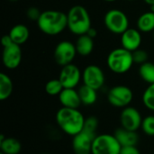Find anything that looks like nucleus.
Listing matches in <instances>:
<instances>
[{
    "instance_id": "obj_37",
    "label": "nucleus",
    "mask_w": 154,
    "mask_h": 154,
    "mask_svg": "<svg viewBox=\"0 0 154 154\" xmlns=\"http://www.w3.org/2000/svg\"><path fill=\"white\" fill-rule=\"evenodd\" d=\"M153 32V39H154V31H153V32Z\"/></svg>"
},
{
    "instance_id": "obj_25",
    "label": "nucleus",
    "mask_w": 154,
    "mask_h": 154,
    "mask_svg": "<svg viewBox=\"0 0 154 154\" xmlns=\"http://www.w3.org/2000/svg\"><path fill=\"white\" fill-rule=\"evenodd\" d=\"M143 103L144 106L154 112V83L150 84L143 94Z\"/></svg>"
},
{
    "instance_id": "obj_24",
    "label": "nucleus",
    "mask_w": 154,
    "mask_h": 154,
    "mask_svg": "<svg viewBox=\"0 0 154 154\" xmlns=\"http://www.w3.org/2000/svg\"><path fill=\"white\" fill-rule=\"evenodd\" d=\"M63 89L64 87L59 79H51L45 85V91L49 96H59Z\"/></svg>"
},
{
    "instance_id": "obj_21",
    "label": "nucleus",
    "mask_w": 154,
    "mask_h": 154,
    "mask_svg": "<svg viewBox=\"0 0 154 154\" xmlns=\"http://www.w3.org/2000/svg\"><path fill=\"white\" fill-rule=\"evenodd\" d=\"M78 91H79V97H80L82 105L92 106L97 102V90L83 84L82 86L79 87Z\"/></svg>"
},
{
    "instance_id": "obj_16",
    "label": "nucleus",
    "mask_w": 154,
    "mask_h": 154,
    "mask_svg": "<svg viewBox=\"0 0 154 154\" xmlns=\"http://www.w3.org/2000/svg\"><path fill=\"white\" fill-rule=\"evenodd\" d=\"M114 135L118 140L119 143L122 147L125 146H135L137 145L139 142V135L137 132L130 131L127 129H125L123 127H120L116 130L114 133Z\"/></svg>"
},
{
    "instance_id": "obj_39",
    "label": "nucleus",
    "mask_w": 154,
    "mask_h": 154,
    "mask_svg": "<svg viewBox=\"0 0 154 154\" xmlns=\"http://www.w3.org/2000/svg\"><path fill=\"white\" fill-rule=\"evenodd\" d=\"M0 154H4V153H2V152H0Z\"/></svg>"
},
{
    "instance_id": "obj_7",
    "label": "nucleus",
    "mask_w": 154,
    "mask_h": 154,
    "mask_svg": "<svg viewBox=\"0 0 154 154\" xmlns=\"http://www.w3.org/2000/svg\"><path fill=\"white\" fill-rule=\"evenodd\" d=\"M104 23L106 29L115 34L121 35L129 28V19L126 14L119 9L107 11L104 17Z\"/></svg>"
},
{
    "instance_id": "obj_32",
    "label": "nucleus",
    "mask_w": 154,
    "mask_h": 154,
    "mask_svg": "<svg viewBox=\"0 0 154 154\" xmlns=\"http://www.w3.org/2000/svg\"><path fill=\"white\" fill-rule=\"evenodd\" d=\"M146 4H148L151 6H154V0H143Z\"/></svg>"
},
{
    "instance_id": "obj_3",
    "label": "nucleus",
    "mask_w": 154,
    "mask_h": 154,
    "mask_svg": "<svg viewBox=\"0 0 154 154\" xmlns=\"http://www.w3.org/2000/svg\"><path fill=\"white\" fill-rule=\"evenodd\" d=\"M37 25L44 34L58 35L68 27L67 14L57 10L43 11L37 21Z\"/></svg>"
},
{
    "instance_id": "obj_30",
    "label": "nucleus",
    "mask_w": 154,
    "mask_h": 154,
    "mask_svg": "<svg viewBox=\"0 0 154 154\" xmlns=\"http://www.w3.org/2000/svg\"><path fill=\"white\" fill-rule=\"evenodd\" d=\"M1 42H2V45L3 47H6V46H9L11 45L12 43H14L12 40V38L10 37L9 34H5L2 37V40H1Z\"/></svg>"
},
{
    "instance_id": "obj_2",
    "label": "nucleus",
    "mask_w": 154,
    "mask_h": 154,
    "mask_svg": "<svg viewBox=\"0 0 154 154\" xmlns=\"http://www.w3.org/2000/svg\"><path fill=\"white\" fill-rule=\"evenodd\" d=\"M98 120L95 116L86 118L83 130L73 136L72 150L74 154H91L93 141L96 138Z\"/></svg>"
},
{
    "instance_id": "obj_13",
    "label": "nucleus",
    "mask_w": 154,
    "mask_h": 154,
    "mask_svg": "<svg viewBox=\"0 0 154 154\" xmlns=\"http://www.w3.org/2000/svg\"><path fill=\"white\" fill-rule=\"evenodd\" d=\"M22 50L21 46L16 43H12L9 46L4 47L2 60L4 66L8 69H14L18 68L22 62Z\"/></svg>"
},
{
    "instance_id": "obj_6",
    "label": "nucleus",
    "mask_w": 154,
    "mask_h": 154,
    "mask_svg": "<svg viewBox=\"0 0 154 154\" xmlns=\"http://www.w3.org/2000/svg\"><path fill=\"white\" fill-rule=\"evenodd\" d=\"M121 144L114 134H97L93 141L91 154H120Z\"/></svg>"
},
{
    "instance_id": "obj_34",
    "label": "nucleus",
    "mask_w": 154,
    "mask_h": 154,
    "mask_svg": "<svg viewBox=\"0 0 154 154\" xmlns=\"http://www.w3.org/2000/svg\"><path fill=\"white\" fill-rule=\"evenodd\" d=\"M8 1H10V2H17L18 0H8Z\"/></svg>"
},
{
    "instance_id": "obj_5",
    "label": "nucleus",
    "mask_w": 154,
    "mask_h": 154,
    "mask_svg": "<svg viewBox=\"0 0 154 154\" xmlns=\"http://www.w3.org/2000/svg\"><path fill=\"white\" fill-rule=\"evenodd\" d=\"M133 52L125 48H116L111 51L106 59L109 69L116 74H125L128 72L134 65Z\"/></svg>"
},
{
    "instance_id": "obj_36",
    "label": "nucleus",
    "mask_w": 154,
    "mask_h": 154,
    "mask_svg": "<svg viewBox=\"0 0 154 154\" xmlns=\"http://www.w3.org/2000/svg\"><path fill=\"white\" fill-rule=\"evenodd\" d=\"M127 1H135V0H127Z\"/></svg>"
},
{
    "instance_id": "obj_19",
    "label": "nucleus",
    "mask_w": 154,
    "mask_h": 154,
    "mask_svg": "<svg viewBox=\"0 0 154 154\" xmlns=\"http://www.w3.org/2000/svg\"><path fill=\"white\" fill-rule=\"evenodd\" d=\"M76 50L80 56H88L94 50V39L88 34H83L78 37L76 43Z\"/></svg>"
},
{
    "instance_id": "obj_22",
    "label": "nucleus",
    "mask_w": 154,
    "mask_h": 154,
    "mask_svg": "<svg viewBox=\"0 0 154 154\" xmlns=\"http://www.w3.org/2000/svg\"><path fill=\"white\" fill-rule=\"evenodd\" d=\"M14 90V84L11 78L2 72L0 73V100L5 101L8 99Z\"/></svg>"
},
{
    "instance_id": "obj_28",
    "label": "nucleus",
    "mask_w": 154,
    "mask_h": 154,
    "mask_svg": "<svg viewBox=\"0 0 154 154\" xmlns=\"http://www.w3.org/2000/svg\"><path fill=\"white\" fill-rule=\"evenodd\" d=\"M41 14L42 12L37 8V7H34V6H32L30 8L27 9L26 11V16L28 19L32 20V21H38L40 16H41Z\"/></svg>"
},
{
    "instance_id": "obj_15",
    "label": "nucleus",
    "mask_w": 154,
    "mask_h": 154,
    "mask_svg": "<svg viewBox=\"0 0 154 154\" xmlns=\"http://www.w3.org/2000/svg\"><path fill=\"white\" fill-rule=\"evenodd\" d=\"M58 97L63 107L79 108L82 105L79 91L75 88H64Z\"/></svg>"
},
{
    "instance_id": "obj_17",
    "label": "nucleus",
    "mask_w": 154,
    "mask_h": 154,
    "mask_svg": "<svg viewBox=\"0 0 154 154\" xmlns=\"http://www.w3.org/2000/svg\"><path fill=\"white\" fill-rule=\"evenodd\" d=\"M0 150L4 154H20L22 143L14 137H5L2 134L0 138Z\"/></svg>"
},
{
    "instance_id": "obj_8",
    "label": "nucleus",
    "mask_w": 154,
    "mask_h": 154,
    "mask_svg": "<svg viewBox=\"0 0 154 154\" xmlns=\"http://www.w3.org/2000/svg\"><path fill=\"white\" fill-rule=\"evenodd\" d=\"M133 99L134 93L132 89L125 85L115 86L107 93V101L114 107L125 108L129 106Z\"/></svg>"
},
{
    "instance_id": "obj_26",
    "label": "nucleus",
    "mask_w": 154,
    "mask_h": 154,
    "mask_svg": "<svg viewBox=\"0 0 154 154\" xmlns=\"http://www.w3.org/2000/svg\"><path fill=\"white\" fill-rule=\"evenodd\" d=\"M142 131L148 136H154V116L150 115L143 119Z\"/></svg>"
},
{
    "instance_id": "obj_12",
    "label": "nucleus",
    "mask_w": 154,
    "mask_h": 154,
    "mask_svg": "<svg viewBox=\"0 0 154 154\" xmlns=\"http://www.w3.org/2000/svg\"><path fill=\"white\" fill-rule=\"evenodd\" d=\"M59 79L64 88H76L80 80H82V72L77 65L70 63L62 67L60 72Z\"/></svg>"
},
{
    "instance_id": "obj_29",
    "label": "nucleus",
    "mask_w": 154,
    "mask_h": 154,
    "mask_svg": "<svg viewBox=\"0 0 154 154\" xmlns=\"http://www.w3.org/2000/svg\"><path fill=\"white\" fill-rule=\"evenodd\" d=\"M120 154H141L137 146H125L122 147Z\"/></svg>"
},
{
    "instance_id": "obj_31",
    "label": "nucleus",
    "mask_w": 154,
    "mask_h": 154,
    "mask_svg": "<svg viewBox=\"0 0 154 154\" xmlns=\"http://www.w3.org/2000/svg\"><path fill=\"white\" fill-rule=\"evenodd\" d=\"M86 34H88L89 37H91V38H93V39H94V38H96V37H97V30H96L94 27H91Z\"/></svg>"
},
{
    "instance_id": "obj_11",
    "label": "nucleus",
    "mask_w": 154,
    "mask_h": 154,
    "mask_svg": "<svg viewBox=\"0 0 154 154\" xmlns=\"http://www.w3.org/2000/svg\"><path fill=\"white\" fill-rule=\"evenodd\" d=\"M143 116L140 111L134 106H126L123 108L120 114V125L121 127L137 132L141 129L143 123Z\"/></svg>"
},
{
    "instance_id": "obj_20",
    "label": "nucleus",
    "mask_w": 154,
    "mask_h": 154,
    "mask_svg": "<svg viewBox=\"0 0 154 154\" xmlns=\"http://www.w3.org/2000/svg\"><path fill=\"white\" fill-rule=\"evenodd\" d=\"M137 29L141 32L148 33L154 31V12L149 11L142 14L137 20Z\"/></svg>"
},
{
    "instance_id": "obj_33",
    "label": "nucleus",
    "mask_w": 154,
    "mask_h": 154,
    "mask_svg": "<svg viewBox=\"0 0 154 154\" xmlns=\"http://www.w3.org/2000/svg\"><path fill=\"white\" fill-rule=\"evenodd\" d=\"M105 2H108V3H112V2H116V0H103Z\"/></svg>"
},
{
    "instance_id": "obj_1",
    "label": "nucleus",
    "mask_w": 154,
    "mask_h": 154,
    "mask_svg": "<svg viewBox=\"0 0 154 154\" xmlns=\"http://www.w3.org/2000/svg\"><path fill=\"white\" fill-rule=\"evenodd\" d=\"M56 124L59 128L67 135L75 136L79 134L85 125L86 118L79 108H60L55 116Z\"/></svg>"
},
{
    "instance_id": "obj_23",
    "label": "nucleus",
    "mask_w": 154,
    "mask_h": 154,
    "mask_svg": "<svg viewBox=\"0 0 154 154\" xmlns=\"http://www.w3.org/2000/svg\"><path fill=\"white\" fill-rule=\"evenodd\" d=\"M139 75L141 79L145 81L146 83L153 84L154 83V63L152 62H145L140 65L139 68Z\"/></svg>"
},
{
    "instance_id": "obj_9",
    "label": "nucleus",
    "mask_w": 154,
    "mask_h": 154,
    "mask_svg": "<svg viewBox=\"0 0 154 154\" xmlns=\"http://www.w3.org/2000/svg\"><path fill=\"white\" fill-rule=\"evenodd\" d=\"M77 54L78 52L74 43L69 41H61L56 45L53 57L58 65L64 67L72 63Z\"/></svg>"
},
{
    "instance_id": "obj_38",
    "label": "nucleus",
    "mask_w": 154,
    "mask_h": 154,
    "mask_svg": "<svg viewBox=\"0 0 154 154\" xmlns=\"http://www.w3.org/2000/svg\"><path fill=\"white\" fill-rule=\"evenodd\" d=\"M42 154H50V153H42Z\"/></svg>"
},
{
    "instance_id": "obj_35",
    "label": "nucleus",
    "mask_w": 154,
    "mask_h": 154,
    "mask_svg": "<svg viewBox=\"0 0 154 154\" xmlns=\"http://www.w3.org/2000/svg\"><path fill=\"white\" fill-rule=\"evenodd\" d=\"M152 11H153L154 12V6H152Z\"/></svg>"
},
{
    "instance_id": "obj_10",
    "label": "nucleus",
    "mask_w": 154,
    "mask_h": 154,
    "mask_svg": "<svg viewBox=\"0 0 154 154\" xmlns=\"http://www.w3.org/2000/svg\"><path fill=\"white\" fill-rule=\"evenodd\" d=\"M83 84L96 90H99L105 85L106 77L102 69L97 65H88L82 71Z\"/></svg>"
},
{
    "instance_id": "obj_4",
    "label": "nucleus",
    "mask_w": 154,
    "mask_h": 154,
    "mask_svg": "<svg viewBox=\"0 0 154 154\" xmlns=\"http://www.w3.org/2000/svg\"><path fill=\"white\" fill-rule=\"evenodd\" d=\"M68 29L75 35L86 34L92 27L91 18L88 11L83 5H77L72 6L67 13Z\"/></svg>"
},
{
    "instance_id": "obj_18",
    "label": "nucleus",
    "mask_w": 154,
    "mask_h": 154,
    "mask_svg": "<svg viewBox=\"0 0 154 154\" xmlns=\"http://www.w3.org/2000/svg\"><path fill=\"white\" fill-rule=\"evenodd\" d=\"M8 34L10 35L14 43L21 46L28 41L30 36V31L26 25L18 23L11 28Z\"/></svg>"
},
{
    "instance_id": "obj_14",
    "label": "nucleus",
    "mask_w": 154,
    "mask_h": 154,
    "mask_svg": "<svg viewBox=\"0 0 154 154\" xmlns=\"http://www.w3.org/2000/svg\"><path fill=\"white\" fill-rule=\"evenodd\" d=\"M142 34L138 29L128 28L125 32L121 34V45L127 51H134L140 49L142 44Z\"/></svg>"
},
{
    "instance_id": "obj_27",
    "label": "nucleus",
    "mask_w": 154,
    "mask_h": 154,
    "mask_svg": "<svg viewBox=\"0 0 154 154\" xmlns=\"http://www.w3.org/2000/svg\"><path fill=\"white\" fill-rule=\"evenodd\" d=\"M148 58H149V55H148L147 51L144 50L138 49V50L133 51V59H134V63L142 65L148 61Z\"/></svg>"
}]
</instances>
